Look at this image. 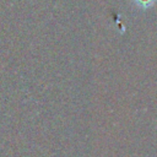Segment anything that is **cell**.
I'll use <instances>...</instances> for the list:
<instances>
[{
    "instance_id": "cell-1",
    "label": "cell",
    "mask_w": 157,
    "mask_h": 157,
    "mask_svg": "<svg viewBox=\"0 0 157 157\" xmlns=\"http://www.w3.org/2000/svg\"><path fill=\"white\" fill-rule=\"evenodd\" d=\"M132 1L141 10H147L152 6H155V4L157 2V0H132Z\"/></svg>"
}]
</instances>
